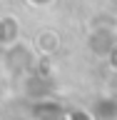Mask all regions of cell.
<instances>
[{
	"instance_id": "8992f818",
	"label": "cell",
	"mask_w": 117,
	"mask_h": 120,
	"mask_svg": "<svg viewBox=\"0 0 117 120\" xmlns=\"http://www.w3.org/2000/svg\"><path fill=\"white\" fill-rule=\"evenodd\" d=\"M32 118H65V108L55 100L52 95L40 98V100H32Z\"/></svg>"
},
{
	"instance_id": "6da1fadb",
	"label": "cell",
	"mask_w": 117,
	"mask_h": 120,
	"mask_svg": "<svg viewBox=\"0 0 117 120\" xmlns=\"http://www.w3.org/2000/svg\"><path fill=\"white\" fill-rule=\"evenodd\" d=\"M87 50L95 58H112L117 52V20L110 15H97L87 33Z\"/></svg>"
},
{
	"instance_id": "277c9868",
	"label": "cell",
	"mask_w": 117,
	"mask_h": 120,
	"mask_svg": "<svg viewBox=\"0 0 117 120\" xmlns=\"http://www.w3.org/2000/svg\"><path fill=\"white\" fill-rule=\"evenodd\" d=\"M60 45H62V40H60V33H57V30L43 28L35 35L32 48H35V52L40 55V58H52V55H57V52H60Z\"/></svg>"
},
{
	"instance_id": "5b68a950",
	"label": "cell",
	"mask_w": 117,
	"mask_h": 120,
	"mask_svg": "<svg viewBox=\"0 0 117 120\" xmlns=\"http://www.w3.org/2000/svg\"><path fill=\"white\" fill-rule=\"evenodd\" d=\"M20 33H22V25L15 15H10V13L0 15V48H7L15 40H20Z\"/></svg>"
},
{
	"instance_id": "52a82bcc",
	"label": "cell",
	"mask_w": 117,
	"mask_h": 120,
	"mask_svg": "<svg viewBox=\"0 0 117 120\" xmlns=\"http://www.w3.org/2000/svg\"><path fill=\"white\" fill-rule=\"evenodd\" d=\"M92 118H100V120H117V98L115 95H102L92 103Z\"/></svg>"
},
{
	"instance_id": "9c48e42d",
	"label": "cell",
	"mask_w": 117,
	"mask_h": 120,
	"mask_svg": "<svg viewBox=\"0 0 117 120\" xmlns=\"http://www.w3.org/2000/svg\"><path fill=\"white\" fill-rule=\"evenodd\" d=\"M28 5H32V8H50V5H55V0H28Z\"/></svg>"
},
{
	"instance_id": "7a4b0ae2",
	"label": "cell",
	"mask_w": 117,
	"mask_h": 120,
	"mask_svg": "<svg viewBox=\"0 0 117 120\" xmlns=\"http://www.w3.org/2000/svg\"><path fill=\"white\" fill-rule=\"evenodd\" d=\"M37 60H40V55L25 40H15L13 45L3 48V68L10 78H22L37 65Z\"/></svg>"
},
{
	"instance_id": "ba28073f",
	"label": "cell",
	"mask_w": 117,
	"mask_h": 120,
	"mask_svg": "<svg viewBox=\"0 0 117 120\" xmlns=\"http://www.w3.org/2000/svg\"><path fill=\"white\" fill-rule=\"evenodd\" d=\"M107 93L117 98V70H112V75L107 78Z\"/></svg>"
},
{
	"instance_id": "3957f363",
	"label": "cell",
	"mask_w": 117,
	"mask_h": 120,
	"mask_svg": "<svg viewBox=\"0 0 117 120\" xmlns=\"http://www.w3.org/2000/svg\"><path fill=\"white\" fill-rule=\"evenodd\" d=\"M20 80V88H22V95L30 98V100H40V98H47L52 95L55 90V80L50 78L47 70H40V65H35L30 73H25Z\"/></svg>"
}]
</instances>
